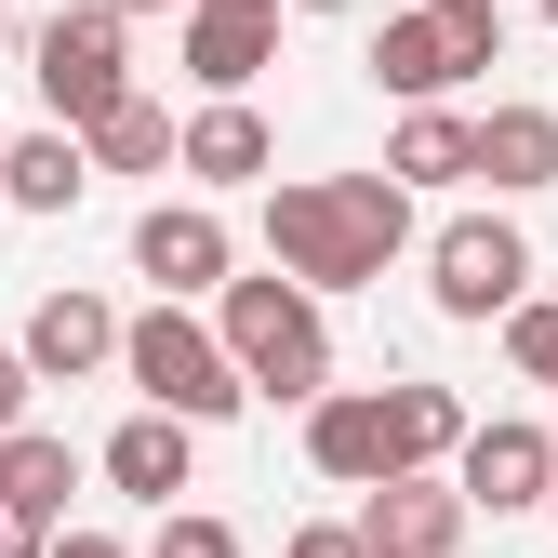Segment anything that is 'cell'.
<instances>
[{"label": "cell", "mask_w": 558, "mask_h": 558, "mask_svg": "<svg viewBox=\"0 0 558 558\" xmlns=\"http://www.w3.org/2000/svg\"><path fill=\"white\" fill-rule=\"evenodd\" d=\"M412 253V186L399 173H293L266 186V266L306 293H360Z\"/></svg>", "instance_id": "obj_1"}, {"label": "cell", "mask_w": 558, "mask_h": 558, "mask_svg": "<svg viewBox=\"0 0 558 558\" xmlns=\"http://www.w3.org/2000/svg\"><path fill=\"white\" fill-rule=\"evenodd\" d=\"M214 332H227V360H240V386L253 399H293V412H319L332 399V332H319V293L306 279H227L214 293Z\"/></svg>", "instance_id": "obj_2"}, {"label": "cell", "mask_w": 558, "mask_h": 558, "mask_svg": "<svg viewBox=\"0 0 558 558\" xmlns=\"http://www.w3.org/2000/svg\"><path fill=\"white\" fill-rule=\"evenodd\" d=\"M120 373H133L147 412H173V426H227V412L253 399L240 360H227V332L186 319V306H147V319H133V332H120Z\"/></svg>", "instance_id": "obj_3"}, {"label": "cell", "mask_w": 558, "mask_h": 558, "mask_svg": "<svg viewBox=\"0 0 558 558\" xmlns=\"http://www.w3.org/2000/svg\"><path fill=\"white\" fill-rule=\"evenodd\" d=\"M27 66H40L53 133H94L107 107H133V14H107V0H66V14L27 40Z\"/></svg>", "instance_id": "obj_4"}, {"label": "cell", "mask_w": 558, "mask_h": 558, "mask_svg": "<svg viewBox=\"0 0 558 558\" xmlns=\"http://www.w3.org/2000/svg\"><path fill=\"white\" fill-rule=\"evenodd\" d=\"M426 293H439V319H519L532 306V240L506 214H452L426 240Z\"/></svg>", "instance_id": "obj_5"}, {"label": "cell", "mask_w": 558, "mask_h": 558, "mask_svg": "<svg viewBox=\"0 0 558 558\" xmlns=\"http://www.w3.org/2000/svg\"><path fill=\"white\" fill-rule=\"evenodd\" d=\"M452 493H465L478 519H532V506H558V439H545V426H519V412H493V426H465Z\"/></svg>", "instance_id": "obj_6"}, {"label": "cell", "mask_w": 558, "mask_h": 558, "mask_svg": "<svg viewBox=\"0 0 558 558\" xmlns=\"http://www.w3.org/2000/svg\"><path fill=\"white\" fill-rule=\"evenodd\" d=\"M133 266L160 279V306H186V293H227L240 279V240H227L214 199H160V214H133Z\"/></svg>", "instance_id": "obj_7"}, {"label": "cell", "mask_w": 558, "mask_h": 558, "mask_svg": "<svg viewBox=\"0 0 558 558\" xmlns=\"http://www.w3.org/2000/svg\"><path fill=\"white\" fill-rule=\"evenodd\" d=\"M306 465L332 478V493H386L399 478V426H386V386H332L306 412Z\"/></svg>", "instance_id": "obj_8"}, {"label": "cell", "mask_w": 558, "mask_h": 558, "mask_svg": "<svg viewBox=\"0 0 558 558\" xmlns=\"http://www.w3.org/2000/svg\"><path fill=\"white\" fill-rule=\"evenodd\" d=\"M478 506L452 493V478H386V493H360V545L373 558H465Z\"/></svg>", "instance_id": "obj_9"}, {"label": "cell", "mask_w": 558, "mask_h": 558, "mask_svg": "<svg viewBox=\"0 0 558 558\" xmlns=\"http://www.w3.org/2000/svg\"><path fill=\"white\" fill-rule=\"evenodd\" d=\"M478 66H493V40H465V27H439L426 0H412V14H386V40H373V81H386L399 107H439L452 81H478Z\"/></svg>", "instance_id": "obj_10"}, {"label": "cell", "mask_w": 558, "mask_h": 558, "mask_svg": "<svg viewBox=\"0 0 558 558\" xmlns=\"http://www.w3.org/2000/svg\"><path fill=\"white\" fill-rule=\"evenodd\" d=\"M266 53H279V14H253V0H199V14H186V81L214 107H253Z\"/></svg>", "instance_id": "obj_11"}, {"label": "cell", "mask_w": 558, "mask_h": 558, "mask_svg": "<svg viewBox=\"0 0 558 558\" xmlns=\"http://www.w3.org/2000/svg\"><path fill=\"white\" fill-rule=\"evenodd\" d=\"M120 332H133V319H107V293H40L14 345H27V373H40V386H81V373L120 360Z\"/></svg>", "instance_id": "obj_12"}, {"label": "cell", "mask_w": 558, "mask_h": 558, "mask_svg": "<svg viewBox=\"0 0 558 558\" xmlns=\"http://www.w3.org/2000/svg\"><path fill=\"white\" fill-rule=\"evenodd\" d=\"M186 465H199V426H173V412H133V426L107 439V493H133V506H160V519H173Z\"/></svg>", "instance_id": "obj_13"}, {"label": "cell", "mask_w": 558, "mask_h": 558, "mask_svg": "<svg viewBox=\"0 0 558 558\" xmlns=\"http://www.w3.org/2000/svg\"><path fill=\"white\" fill-rule=\"evenodd\" d=\"M81 186H94V147L81 133H14V147H0V199H14V214H81Z\"/></svg>", "instance_id": "obj_14"}, {"label": "cell", "mask_w": 558, "mask_h": 558, "mask_svg": "<svg viewBox=\"0 0 558 558\" xmlns=\"http://www.w3.org/2000/svg\"><path fill=\"white\" fill-rule=\"evenodd\" d=\"M478 173H493V199L558 186V107H478Z\"/></svg>", "instance_id": "obj_15"}, {"label": "cell", "mask_w": 558, "mask_h": 558, "mask_svg": "<svg viewBox=\"0 0 558 558\" xmlns=\"http://www.w3.org/2000/svg\"><path fill=\"white\" fill-rule=\"evenodd\" d=\"M386 173H399V186H465V173H478V120H465V107H399Z\"/></svg>", "instance_id": "obj_16"}, {"label": "cell", "mask_w": 558, "mask_h": 558, "mask_svg": "<svg viewBox=\"0 0 558 558\" xmlns=\"http://www.w3.org/2000/svg\"><path fill=\"white\" fill-rule=\"evenodd\" d=\"M81 147H94V173H186V133H173V107H147V94L107 107Z\"/></svg>", "instance_id": "obj_17"}, {"label": "cell", "mask_w": 558, "mask_h": 558, "mask_svg": "<svg viewBox=\"0 0 558 558\" xmlns=\"http://www.w3.org/2000/svg\"><path fill=\"white\" fill-rule=\"evenodd\" d=\"M266 160H279V133H266L253 107H199V120H186V173H199V186H253Z\"/></svg>", "instance_id": "obj_18"}, {"label": "cell", "mask_w": 558, "mask_h": 558, "mask_svg": "<svg viewBox=\"0 0 558 558\" xmlns=\"http://www.w3.org/2000/svg\"><path fill=\"white\" fill-rule=\"evenodd\" d=\"M66 493H81V452H66L53 426H14V439H0V506H66Z\"/></svg>", "instance_id": "obj_19"}, {"label": "cell", "mask_w": 558, "mask_h": 558, "mask_svg": "<svg viewBox=\"0 0 558 558\" xmlns=\"http://www.w3.org/2000/svg\"><path fill=\"white\" fill-rule=\"evenodd\" d=\"M147 558H240V532H227L214 506H173V519L147 532Z\"/></svg>", "instance_id": "obj_20"}, {"label": "cell", "mask_w": 558, "mask_h": 558, "mask_svg": "<svg viewBox=\"0 0 558 558\" xmlns=\"http://www.w3.org/2000/svg\"><path fill=\"white\" fill-rule=\"evenodd\" d=\"M506 360H519L532 386H558V306H545V293H532V306L506 319Z\"/></svg>", "instance_id": "obj_21"}, {"label": "cell", "mask_w": 558, "mask_h": 558, "mask_svg": "<svg viewBox=\"0 0 558 558\" xmlns=\"http://www.w3.org/2000/svg\"><path fill=\"white\" fill-rule=\"evenodd\" d=\"M279 558H373V545H360V519H306V532L279 545Z\"/></svg>", "instance_id": "obj_22"}, {"label": "cell", "mask_w": 558, "mask_h": 558, "mask_svg": "<svg viewBox=\"0 0 558 558\" xmlns=\"http://www.w3.org/2000/svg\"><path fill=\"white\" fill-rule=\"evenodd\" d=\"M27 399H40V373H27V345H0V439L27 426Z\"/></svg>", "instance_id": "obj_23"}, {"label": "cell", "mask_w": 558, "mask_h": 558, "mask_svg": "<svg viewBox=\"0 0 558 558\" xmlns=\"http://www.w3.org/2000/svg\"><path fill=\"white\" fill-rule=\"evenodd\" d=\"M426 14H439V27H465V40H493V53H506V0H426Z\"/></svg>", "instance_id": "obj_24"}, {"label": "cell", "mask_w": 558, "mask_h": 558, "mask_svg": "<svg viewBox=\"0 0 558 558\" xmlns=\"http://www.w3.org/2000/svg\"><path fill=\"white\" fill-rule=\"evenodd\" d=\"M0 558H53V519L40 506H0Z\"/></svg>", "instance_id": "obj_25"}, {"label": "cell", "mask_w": 558, "mask_h": 558, "mask_svg": "<svg viewBox=\"0 0 558 558\" xmlns=\"http://www.w3.org/2000/svg\"><path fill=\"white\" fill-rule=\"evenodd\" d=\"M53 558H133L120 532H53Z\"/></svg>", "instance_id": "obj_26"}, {"label": "cell", "mask_w": 558, "mask_h": 558, "mask_svg": "<svg viewBox=\"0 0 558 558\" xmlns=\"http://www.w3.org/2000/svg\"><path fill=\"white\" fill-rule=\"evenodd\" d=\"M107 14H199V0H107Z\"/></svg>", "instance_id": "obj_27"}, {"label": "cell", "mask_w": 558, "mask_h": 558, "mask_svg": "<svg viewBox=\"0 0 558 558\" xmlns=\"http://www.w3.org/2000/svg\"><path fill=\"white\" fill-rule=\"evenodd\" d=\"M293 14H360V0H293Z\"/></svg>", "instance_id": "obj_28"}, {"label": "cell", "mask_w": 558, "mask_h": 558, "mask_svg": "<svg viewBox=\"0 0 558 558\" xmlns=\"http://www.w3.org/2000/svg\"><path fill=\"white\" fill-rule=\"evenodd\" d=\"M532 14H545V27H558V0H532Z\"/></svg>", "instance_id": "obj_29"}, {"label": "cell", "mask_w": 558, "mask_h": 558, "mask_svg": "<svg viewBox=\"0 0 558 558\" xmlns=\"http://www.w3.org/2000/svg\"><path fill=\"white\" fill-rule=\"evenodd\" d=\"M253 14H279V0H253Z\"/></svg>", "instance_id": "obj_30"}, {"label": "cell", "mask_w": 558, "mask_h": 558, "mask_svg": "<svg viewBox=\"0 0 558 558\" xmlns=\"http://www.w3.org/2000/svg\"><path fill=\"white\" fill-rule=\"evenodd\" d=\"M0 214H14V199H0Z\"/></svg>", "instance_id": "obj_31"}, {"label": "cell", "mask_w": 558, "mask_h": 558, "mask_svg": "<svg viewBox=\"0 0 558 558\" xmlns=\"http://www.w3.org/2000/svg\"><path fill=\"white\" fill-rule=\"evenodd\" d=\"M545 519H558V506H545Z\"/></svg>", "instance_id": "obj_32"}]
</instances>
